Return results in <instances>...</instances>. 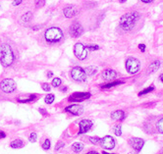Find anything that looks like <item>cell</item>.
I'll return each mask as SVG.
<instances>
[{"instance_id":"6da1fadb","label":"cell","mask_w":163,"mask_h":154,"mask_svg":"<svg viewBox=\"0 0 163 154\" xmlns=\"http://www.w3.org/2000/svg\"><path fill=\"white\" fill-rule=\"evenodd\" d=\"M140 18L139 14L137 12H130L127 13L125 15H123L120 19V28L122 30L126 31V32H129V31L133 30V28L135 27L137 22Z\"/></svg>"},{"instance_id":"7a4b0ae2","label":"cell","mask_w":163,"mask_h":154,"mask_svg":"<svg viewBox=\"0 0 163 154\" xmlns=\"http://www.w3.org/2000/svg\"><path fill=\"white\" fill-rule=\"evenodd\" d=\"M15 56L9 44L3 43L0 46V63L3 67H9L13 64Z\"/></svg>"},{"instance_id":"3957f363","label":"cell","mask_w":163,"mask_h":154,"mask_svg":"<svg viewBox=\"0 0 163 154\" xmlns=\"http://www.w3.org/2000/svg\"><path fill=\"white\" fill-rule=\"evenodd\" d=\"M45 40L50 43H56L60 41L63 38V33L59 28L57 27H51L45 31L44 33Z\"/></svg>"},{"instance_id":"277c9868","label":"cell","mask_w":163,"mask_h":154,"mask_svg":"<svg viewBox=\"0 0 163 154\" xmlns=\"http://www.w3.org/2000/svg\"><path fill=\"white\" fill-rule=\"evenodd\" d=\"M71 77H72V79L76 82H83L87 81V74H85V70L79 66L74 67L73 69L71 70Z\"/></svg>"},{"instance_id":"5b68a950","label":"cell","mask_w":163,"mask_h":154,"mask_svg":"<svg viewBox=\"0 0 163 154\" xmlns=\"http://www.w3.org/2000/svg\"><path fill=\"white\" fill-rule=\"evenodd\" d=\"M0 88L5 93H12L16 90V82L12 79H4L0 82Z\"/></svg>"},{"instance_id":"8992f818","label":"cell","mask_w":163,"mask_h":154,"mask_svg":"<svg viewBox=\"0 0 163 154\" xmlns=\"http://www.w3.org/2000/svg\"><path fill=\"white\" fill-rule=\"evenodd\" d=\"M140 68H141V63L138 59L130 57L126 60V69H127L128 73L136 74L140 71Z\"/></svg>"},{"instance_id":"52a82bcc","label":"cell","mask_w":163,"mask_h":154,"mask_svg":"<svg viewBox=\"0 0 163 154\" xmlns=\"http://www.w3.org/2000/svg\"><path fill=\"white\" fill-rule=\"evenodd\" d=\"M74 54L79 60H85L88 57V49L83 43L78 42L74 46Z\"/></svg>"},{"instance_id":"ba28073f","label":"cell","mask_w":163,"mask_h":154,"mask_svg":"<svg viewBox=\"0 0 163 154\" xmlns=\"http://www.w3.org/2000/svg\"><path fill=\"white\" fill-rule=\"evenodd\" d=\"M83 33H84V28L82 25L78 22H74L72 25L70 26V35L72 38H80Z\"/></svg>"},{"instance_id":"9c48e42d","label":"cell","mask_w":163,"mask_h":154,"mask_svg":"<svg viewBox=\"0 0 163 154\" xmlns=\"http://www.w3.org/2000/svg\"><path fill=\"white\" fill-rule=\"evenodd\" d=\"M90 97V92H76L69 96L68 100L71 102H82L87 100Z\"/></svg>"},{"instance_id":"30bf717a","label":"cell","mask_w":163,"mask_h":154,"mask_svg":"<svg viewBox=\"0 0 163 154\" xmlns=\"http://www.w3.org/2000/svg\"><path fill=\"white\" fill-rule=\"evenodd\" d=\"M101 146L104 148V149H113L115 147V141L111 136H104L103 138H101Z\"/></svg>"},{"instance_id":"8fae6325","label":"cell","mask_w":163,"mask_h":154,"mask_svg":"<svg viewBox=\"0 0 163 154\" xmlns=\"http://www.w3.org/2000/svg\"><path fill=\"white\" fill-rule=\"evenodd\" d=\"M65 111L73 114V115H75V116H79V115H82L83 112H84V108L79 104H72L65 108Z\"/></svg>"},{"instance_id":"7c38bea8","label":"cell","mask_w":163,"mask_h":154,"mask_svg":"<svg viewBox=\"0 0 163 154\" xmlns=\"http://www.w3.org/2000/svg\"><path fill=\"white\" fill-rule=\"evenodd\" d=\"M129 143H130L131 146L133 147V149H135L136 151H138L139 152V151H141L142 148L144 147V141L142 138H133L129 141Z\"/></svg>"},{"instance_id":"4fadbf2b","label":"cell","mask_w":163,"mask_h":154,"mask_svg":"<svg viewBox=\"0 0 163 154\" xmlns=\"http://www.w3.org/2000/svg\"><path fill=\"white\" fill-rule=\"evenodd\" d=\"M79 126H80L79 133L80 135H82V133H85L90 130V128L93 127V122H91L90 120L84 119V120H82V121L80 122Z\"/></svg>"},{"instance_id":"5bb4252c","label":"cell","mask_w":163,"mask_h":154,"mask_svg":"<svg viewBox=\"0 0 163 154\" xmlns=\"http://www.w3.org/2000/svg\"><path fill=\"white\" fill-rule=\"evenodd\" d=\"M117 76H118V74H117L116 71L114 70H111V69H107L102 72L101 74V77L102 79H105V81H113L114 79L117 78Z\"/></svg>"},{"instance_id":"9a60e30c","label":"cell","mask_w":163,"mask_h":154,"mask_svg":"<svg viewBox=\"0 0 163 154\" xmlns=\"http://www.w3.org/2000/svg\"><path fill=\"white\" fill-rule=\"evenodd\" d=\"M63 13L66 18H73L77 14V9L74 6H67L66 8H64Z\"/></svg>"},{"instance_id":"2e32d148","label":"cell","mask_w":163,"mask_h":154,"mask_svg":"<svg viewBox=\"0 0 163 154\" xmlns=\"http://www.w3.org/2000/svg\"><path fill=\"white\" fill-rule=\"evenodd\" d=\"M111 118L115 121H122V120L125 119V113L124 111L122 110H117L115 112H113L111 114Z\"/></svg>"},{"instance_id":"e0dca14e","label":"cell","mask_w":163,"mask_h":154,"mask_svg":"<svg viewBox=\"0 0 163 154\" xmlns=\"http://www.w3.org/2000/svg\"><path fill=\"white\" fill-rule=\"evenodd\" d=\"M24 141H22V139H15V141H13L11 142L10 146L12 148H15V149H19V148H22L24 147Z\"/></svg>"},{"instance_id":"ac0fdd59","label":"cell","mask_w":163,"mask_h":154,"mask_svg":"<svg viewBox=\"0 0 163 154\" xmlns=\"http://www.w3.org/2000/svg\"><path fill=\"white\" fill-rule=\"evenodd\" d=\"M160 67V62L159 61H154L152 62L149 66H148V73H153L156 70H158Z\"/></svg>"},{"instance_id":"d6986e66","label":"cell","mask_w":163,"mask_h":154,"mask_svg":"<svg viewBox=\"0 0 163 154\" xmlns=\"http://www.w3.org/2000/svg\"><path fill=\"white\" fill-rule=\"evenodd\" d=\"M84 149V144L81 143V142H75V143L72 144V150L74 152L79 153Z\"/></svg>"},{"instance_id":"ffe728a7","label":"cell","mask_w":163,"mask_h":154,"mask_svg":"<svg viewBox=\"0 0 163 154\" xmlns=\"http://www.w3.org/2000/svg\"><path fill=\"white\" fill-rule=\"evenodd\" d=\"M85 74H87V76H93L96 74L97 69L94 66H88L85 68Z\"/></svg>"},{"instance_id":"44dd1931","label":"cell","mask_w":163,"mask_h":154,"mask_svg":"<svg viewBox=\"0 0 163 154\" xmlns=\"http://www.w3.org/2000/svg\"><path fill=\"white\" fill-rule=\"evenodd\" d=\"M31 19H33V12H30V11L27 12V13H25L24 15L22 16V21L25 22V23L30 22Z\"/></svg>"},{"instance_id":"7402d4cb","label":"cell","mask_w":163,"mask_h":154,"mask_svg":"<svg viewBox=\"0 0 163 154\" xmlns=\"http://www.w3.org/2000/svg\"><path fill=\"white\" fill-rule=\"evenodd\" d=\"M36 97V94H31V95H28V98H25V99L18 98V101L21 102V103H27V102H31V101L35 100Z\"/></svg>"},{"instance_id":"603a6c76","label":"cell","mask_w":163,"mask_h":154,"mask_svg":"<svg viewBox=\"0 0 163 154\" xmlns=\"http://www.w3.org/2000/svg\"><path fill=\"white\" fill-rule=\"evenodd\" d=\"M120 84H123V82H120V81H116V82H109V84H104L102 85V88H104V89H107V88H111L113 87H116V85H118Z\"/></svg>"},{"instance_id":"cb8c5ba5","label":"cell","mask_w":163,"mask_h":154,"mask_svg":"<svg viewBox=\"0 0 163 154\" xmlns=\"http://www.w3.org/2000/svg\"><path fill=\"white\" fill-rule=\"evenodd\" d=\"M54 99H55V96H54V94H48V95L45 96L44 101H45V103H46V104H51L54 101Z\"/></svg>"},{"instance_id":"d4e9b609","label":"cell","mask_w":163,"mask_h":154,"mask_svg":"<svg viewBox=\"0 0 163 154\" xmlns=\"http://www.w3.org/2000/svg\"><path fill=\"white\" fill-rule=\"evenodd\" d=\"M156 128H157V130H158V132H159V133H163V118H161L158 122H157V124H156Z\"/></svg>"},{"instance_id":"484cf974","label":"cell","mask_w":163,"mask_h":154,"mask_svg":"<svg viewBox=\"0 0 163 154\" xmlns=\"http://www.w3.org/2000/svg\"><path fill=\"white\" fill-rule=\"evenodd\" d=\"M62 84V81H61V79H59V78H55V79H53V81H52V85L54 87H60Z\"/></svg>"},{"instance_id":"4316f807","label":"cell","mask_w":163,"mask_h":154,"mask_svg":"<svg viewBox=\"0 0 163 154\" xmlns=\"http://www.w3.org/2000/svg\"><path fill=\"white\" fill-rule=\"evenodd\" d=\"M153 89H154V87H149L145 88V89H144V90H142L141 92L139 93V95L142 96V95H144V94H147V93H148V92H151V91H152Z\"/></svg>"},{"instance_id":"83f0119b","label":"cell","mask_w":163,"mask_h":154,"mask_svg":"<svg viewBox=\"0 0 163 154\" xmlns=\"http://www.w3.org/2000/svg\"><path fill=\"white\" fill-rule=\"evenodd\" d=\"M114 133H115L117 136H122V127L121 126H116L115 128H114Z\"/></svg>"},{"instance_id":"f1b7e54d","label":"cell","mask_w":163,"mask_h":154,"mask_svg":"<svg viewBox=\"0 0 163 154\" xmlns=\"http://www.w3.org/2000/svg\"><path fill=\"white\" fill-rule=\"evenodd\" d=\"M50 146H51L50 141H49V139H45V141L43 142V143H42V148H43V149H45V150H48L50 148Z\"/></svg>"},{"instance_id":"f546056e","label":"cell","mask_w":163,"mask_h":154,"mask_svg":"<svg viewBox=\"0 0 163 154\" xmlns=\"http://www.w3.org/2000/svg\"><path fill=\"white\" fill-rule=\"evenodd\" d=\"M45 5V0H36V7L41 8Z\"/></svg>"},{"instance_id":"4dcf8cb0","label":"cell","mask_w":163,"mask_h":154,"mask_svg":"<svg viewBox=\"0 0 163 154\" xmlns=\"http://www.w3.org/2000/svg\"><path fill=\"white\" fill-rule=\"evenodd\" d=\"M36 139H38V136H36V133H31L30 135V138H28V141L31 142H36Z\"/></svg>"},{"instance_id":"1f68e13d","label":"cell","mask_w":163,"mask_h":154,"mask_svg":"<svg viewBox=\"0 0 163 154\" xmlns=\"http://www.w3.org/2000/svg\"><path fill=\"white\" fill-rule=\"evenodd\" d=\"M87 49L90 50V51H95V50L99 49V46H98V45H88Z\"/></svg>"},{"instance_id":"d6a6232c","label":"cell","mask_w":163,"mask_h":154,"mask_svg":"<svg viewBox=\"0 0 163 154\" xmlns=\"http://www.w3.org/2000/svg\"><path fill=\"white\" fill-rule=\"evenodd\" d=\"M101 141V138H90V141L93 144H97V143H99Z\"/></svg>"},{"instance_id":"836d02e7","label":"cell","mask_w":163,"mask_h":154,"mask_svg":"<svg viewBox=\"0 0 163 154\" xmlns=\"http://www.w3.org/2000/svg\"><path fill=\"white\" fill-rule=\"evenodd\" d=\"M41 87H42V89H43L44 91H50V85L46 84V82H44V84H41Z\"/></svg>"},{"instance_id":"e575fe53","label":"cell","mask_w":163,"mask_h":154,"mask_svg":"<svg viewBox=\"0 0 163 154\" xmlns=\"http://www.w3.org/2000/svg\"><path fill=\"white\" fill-rule=\"evenodd\" d=\"M64 145H65V144L63 143L62 141H60V142H58V143H57V145L55 146V149H56V150H59L60 148H62L63 146H64Z\"/></svg>"},{"instance_id":"d590c367","label":"cell","mask_w":163,"mask_h":154,"mask_svg":"<svg viewBox=\"0 0 163 154\" xmlns=\"http://www.w3.org/2000/svg\"><path fill=\"white\" fill-rule=\"evenodd\" d=\"M139 49L142 51V52H144L145 51V45L144 44H139Z\"/></svg>"},{"instance_id":"8d00e7d4","label":"cell","mask_w":163,"mask_h":154,"mask_svg":"<svg viewBox=\"0 0 163 154\" xmlns=\"http://www.w3.org/2000/svg\"><path fill=\"white\" fill-rule=\"evenodd\" d=\"M22 3V0H14L13 1V6H18Z\"/></svg>"},{"instance_id":"74e56055","label":"cell","mask_w":163,"mask_h":154,"mask_svg":"<svg viewBox=\"0 0 163 154\" xmlns=\"http://www.w3.org/2000/svg\"><path fill=\"white\" fill-rule=\"evenodd\" d=\"M38 111H39V112H41L43 116H46V115H47L46 111H45L44 109H42V108H39V110H38Z\"/></svg>"},{"instance_id":"f35d334b","label":"cell","mask_w":163,"mask_h":154,"mask_svg":"<svg viewBox=\"0 0 163 154\" xmlns=\"http://www.w3.org/2000/svg\"><path fill=\"white\" fill-rule=\"evenodd\" d=\"M6 138V133L3 132H0V138Z\"/></svg>"},{"instance_id":"ab89813d","label":"cell","mask_w":163,"mask_h":154,"mask_svg":"<svg viewBox=\"0 0 163 154\" xmlns=\"http://www.w3.org/2000/svg\"><path fill=\"white\" fill-rule=\"evenodd\" d=\"M52 76H53V73L51 72V71L47 73V78H52Z\"/></svg>"},{"instance_id":"60d3db41","label":"cell","mask_w":163,"mask_h":154,"mask_svg":"<svg viewBox=\"0 0 163 154\" xmlns=\"http://www.w3.org/2000/svg\"><path fill=\"white\" fill-rule=\"evenodd\" d=\"M142 2H144V3H150L152 0H142Z\"/></svg>"},{"instance_id":"b9f144b4","label":"cell","mask_w":163,"mask_h":154,"mask_svg":"<svg viewBox=\"0 0 163 154\" xmlns=\"http://www.w3.org/2000/svg\"><path fill=\"white\" fill-rule=\"evenodd\" d=\"M85 154H98V153L95 152V151H90V152H88V153H85Z\"/></svg>"},{"instance_id":"7bdbcfd3","label":"cell","mask_w":163,"mask_h":154,"mask_svg":"<svg viewBox=\"0 0 163 154\" xmlns=\"http://www.w3.org/2000/svg\"><path fill=\"white\" fill-rule=\"evenodd\" d=\"M159 79H160V81H161V82H163V74H161V75H160Z\"/></svg>"},{"instance_id":"ee69618b","label":"cell","mask_w":163,"mask_h":154,"mask_svg":"<svg viewBox=\"0 0 163 154\" xmlns=\"http://www.w3.org/2000/svg\"><path fill=\"white\" fill-rule=\"evenodd\" d=\"M61 90H62V91H66V90H67V87H63Z\"/></svg>"},{"instance_id":"f6af8a7d","label":"cell","mask_w":163,"mask_h":154,"mask_svg":"<svg viewBox=\"0 0 163 154\" xmlns=\"http://www.w3.org/2000/svg\"><path fill=\"white\" fill-rule=\"evenodd\" d=\"M126 1H127V0H120V3H124Z\"/></svg>"},{"instance_id":"bcb514c9","label":"cell","mask_w":163,"mask_h":154,"mask_svg":"<svg viewBox=\"0 0 163 154\" xmlns=\"http://www.w3.org/2000/svg\"><path fill=\"white\" fill-rule=\"evenodd\" d=\"M103 154H111V153H107V152H105V151H103Z\"/></svg>"}]
</instances>
